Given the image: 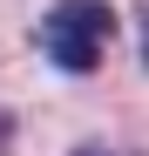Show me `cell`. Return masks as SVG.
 <instances>
[{"mask_svg":"<svg viewBox=\"0 0 149 156\" xmlns=\"http://www.w3.org/2000/svg\"><path fill=\"white\" fill-rule=\"evenodd\" d=\"M115 41V7L109 0H61L41 14V55L61 75H95Z\"/></svg>","mask_w":149,"mask_h":156,"instance_id":"1","label":"cell"},{"mask_svg":"<svg viewBox=\"0 0 149 156\" xmlns=\"http://www.w3.org/2000/svg\"><path fill=\"white\" fill-rule=\"evenodd\" d=\"M74 156H115V149H102V143H88V149H74Z\"/></svg>","mask_w":149,"mask_h":156,"instance_id":"2","label":"cell"},{"mask_svg":"<svg viewBox=\"0 0 149 156\" xmlns=\"http://www.w3.org/2000/svg\"><path fill=\"white\" fill-rule=\"evenodd\" d=\"M0 149H7V122H0Z\"/></svg>","mask_w":149,"mask_h":156,"instance_id":"3","label":"cell"},{"mask_svg":"<svg viewBox=\"0 0 149 156\" xmlns=\"http://www.w3.org/2000/svg\"><path fill=\"white\" fill-rule=\"evenodd\" d=\"M142 27H149V14H142Z\"/></svg>","mask_w":149,"mask_h":156,"instance_id":"4","label":"cell"}]
</instances>
